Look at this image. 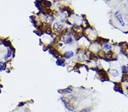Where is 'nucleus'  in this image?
<instances>
[{
	"label": "nucleus",
	"instance_id": "dca6fc26",
	"mask_svg": "<svg viewBox=\"0 0 128 112\" xmlns=\"http://www.w3.org/2000/svg\"><path fill=\"white\" fill-rule=\"evenodd\" d=\"M125 18H126V19L128 20V15H126L125 16Z\"/></svg>",
	"mask_w": 128,
	"mask_h": 112
},
{
	"label": "nucleus",
	"instance_id": "4468645a",
	"mask_svg": "<svg viewBox=\"0 0 128 112\" xmlns=\"http://www.w3.org/2000/svg\"><path fill=\"white\" fill-rule=\"evenodd\" d=\"M90 111V108H84L83 109H82V111H80L79 112H89Z\"/></svg>",
	"mask_w": 128,
	"mask_h": 112
},
{
	"label": "nucleus",
	"instance_id": "f3484780",
	"mask_svg": "<svg viewBox=\"0 0 128 112\" xmlns=\"http://www.w3.org/2000/svg\"><path fill=\"white\" fill-rule=\"evenodd\" d=\"M105 1H110V0H105Z\"/></svg>",
	"mask_w": 128,
	"mask_h": 112
},
{
	"label": "nucleus",
	"instance_id": "0eeeda50",
	"mask_svg": "<svg viewBox=\"0 0 128 112\" xmlns=\"http://www.w3.org/2000/svg\"><path fill=\"white\" fill-rule=\"evenodd\" d=\"M61 27H62L58 23H55L54 24V30L55 31H56V32L60 30Z\"/></svg>",
	"mask_w": 128,
	"mask_h": 112
},
{
	"label": "nucleus",
	"instance_id": "f8f14e48",
	"mask_svg": "<svg viewBox=\"0 0 128 112\" xmlns=\"http://www.w3.org/2000/svg\"><path fill=\"white\" fill-rule=\"evenodd\" d=\"M64 62H65L64 59H61V60H58V62H57V64L58 65H62Z\"/></svg>",
	"mask_w": 128,
	"mask_h": 112
},
{
	"label": "nucleus",
	"instance_id": "1a4fd4ad",
	"mask_svg": "<svg viewBox=\"0 0 128 112\" xmlns=\"http://www.w3.org/2000/svg\"><path fill=\"white\" fill-rule=\"evenodd\" d=\"M6 68V64L5 63L0 62V71L4 70Z\"/></svg>",
	"mask_w": 128,
	"mask_h": 112
},
{
	"label": "nucleus",
	"instance_id": "f257e3e1",
	"mask_svg": "<svg viewBox=\"0 0 128 112\" xmlns=\"http://www.w3.org/2000/svg\"><path fill=\"white\" fill-rule=\"evenodd\" d=\"M114 17L121 26H123V27L124 26H125V22L124 21L123 18H122V15L120 13V11H117L116 12L114 15Z\"/></svg>",
	"mask_w": 128,
	"mask_h": 112
},
{
	"label": "nucleus",
	"instance_id": "20e7f679",
	"mask_svg": "<svg viewBox=\"0 0 128 112\" xmlns=\"http://www.w3.org/2000/svg\"><path fill=\"white\" fill-rule=\"evenodd\" d=\"M59 91L60 93H63V94H69V93H71L72 92V89L70 88H67L64 89H61Z\"/></svg>",
	"mask_w": 128,
	"mask_h": 112
},
{
	"label": "nucleus",
	"instance_id": "2eb2a0df",
	"mask_svg": "<svg viewBox=\"0 0 128 112\" xmlns=\"http://www.w3.org/2000/svg\"><path fill=\"white\" fill-rule=\"evenodd\" d=\"M4 45H5L6 46H9L10 45V42L9 43V41H4Z\"/></svg>",
	"mask_w": 128,
	"mask_h": 112
},
{
	"label": "nucleus",
	"instance_id": "a211bd4d",
	"mask_svg": "<svg viewBox=\"0 0 128 112\" xmlns=\"http://www.w3.org/2000/svg\"><path fill=\"white\" fill-rule=\"evenodd\" d=\"M0 45H1V42H0Z\"/></svg>",
	"mask_w": 128,
	"mask_h": 112
},
{
	"label": "nucleus",
	"instance_id": "9d476101",
	"mask_svg": "<svg viewBox=\"0 0 128 112\" xmlns=\"http://www.w3.org/2000/svg\"><path fill=\"white\" fill-rule=\"evenodd\" d=\"M12 55V51L10 50V49H8V54L5 57H4V58H5V60H7V59L8 58H9L10 56H11Z\"/></svg>",
	"mask_w": 128,
	"mask_h": 112
},
{
	"label": "nucleus",
	"instance_id": "9b49d317",
	"mask_svg": "<svg viewBox=\"0 0 128 112\" xmlns=\"http://www.w3.org/2000/svg\"><path fill=\"white\" fill-rule=\"evenodd\" d=\"M104 48L105 49V50H109V49H111V46L109 44H105L104 45Z\"/></svg>",
	"mask_w": 128,
	"mask_h": 112
},
{
	"label": "nucleus",
	"instance_id": "ddd939ff",
	"mask_svg": "<svg viewBox=\"0 0 128 112\" xmlns=\"http://www.w3.org/2000/svg\"><path fill=\"white\" fill-rule=\"evenodd\" d=\"M122 71L123 73H125L128 71L127 68L125 66H124H124L122 67Z\"/></svg>",
	"mask_w": 128,
	"mask_h": 112
},
{
	"label": "nucleus",
	"instance_id": "f03ea898",
	"mask_svg": "<svg viewBox=\"0 0 128 112\" xmlns=\"http://www.w3.org/2000/svg\"><path fill=\"white\" fill-rule=\"evenodd\" d=\"M62 100L63 102V103L64 104L65 107L67 108L70 110V111H73L74 109V106L72 105V103H71V101L70 100L66 98V97H62Z\"/></svg>",
	"mask_w": 128,
	"mask_h": 112
},
{
	"label": "nucleus",
	"instance_id": "423d86ee",
	"mask_svg": "<svg viewBox=\"0 0 128 112\" xmlns=\"http://www.w3.org/2000/svg\"><path fill=\"white\" fill-rule=\"evenodd\" d=\"M74 52H72V51H67V52H65L64 56L66 58H70L72 56H74Z\"/></svg>",
	"mask_w": 128,
	"mask_h": 112
},
{
	"label": "nucleus",
	"instance_id": "6e6552de",
	"mask_svg": "<svg viewBox=\"0 0 128 112\" xmlns=\"http://www.w3.org/2000/svg\"><path fill=\"white\" fill-rule=\"evenodd\" d=\"M46 20L47 23L49 24H51V23H52V22H53L54 18L52 16H48V17H47L46 19Z\"/></svg>",
	"mask_w": 128,
	"mask_h": 112
},
{
	"label": "nucleus",
	"instance_id": "39448f33",
	"mask_svg": "<svg viewBox=\"0 0 128 112\" xmlns=\"http://www.w3.org/2000/svg\"><path fill=\"white\" fill-rule=\"evenodd\" d=\"M109 73L113 77H117L119 75L118 71L116 70V69H111V70H109Z\"/></svg>",
	"mask_w": 128,
	"mask_h": 112
},
{
	"label": "nucleus",
	"instance_id": "7ed1b4c3",
	"mask_svg": "<svg viewBox=\"0 0 128 112\" xmlns=\"http://www.w3.org/2000/svg\"><path fill=\"white\" fill-rule=\"evenodd\" d=\"M63 40L65 43L68 44L72 41V38L70 34H67V35H66L64 36Z\"/></svg>",
	"mask_w": 128,
	"mask_h": 112
}]
</instances>
